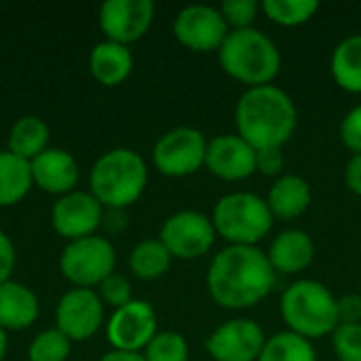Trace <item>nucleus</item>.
I'll return each instance as SVG.
<instances>
[{"label":"nucleus","instance_id":"37","mask_svg":"<svg viewBox=\"0 0 361 361\" xmlns=\"http://www.w3.org/2000/svg\"><path fill=\"white\" fill-rule=\"evenodd\" d=\"M345 184L347 188L361 197V154H351L345 167Z\"/></svg>","mask_w":361,"mask_h":361},{"label":"nucleus","instance_id":"15","mask_svg":"<svg viewBox=\"0 0 361 361\" xmlns=\"http://www.w3.org/2000/svg\"><path fill=\"white\" fill-rule=\"evenodd\" d=\"M102 220L104 205L91 192L82 190H72L59 197L51 209L53 228L70 241L91 237L99 228Z\"/></svg>","mask_w":361,"mask_h":361},{"label":"nucleus","instance_id":"12","mask_svg":"<svg viewBox=\"0 0 361 361\" xmlns=\"http://www.w3.org/2000/svg\"><path fill=\"white\" fill-rule=\"evenodd\" d=\"M157 332V311L148 300L140 298H133L125 307L114 309L106 326L108 343L116 351L131 353H140L142 349H146Z\"/></svg>","mask_w":361,"mask_h":361},{"label":"nucleus","instance_id":"20","mask_svg":"<svg viewBox=\"0 0 361 361\" xmlns=\"http://www.w3.org/2000/svg\"><path fill=\"white\" fill-rule=\"evenodd\" d=\"M40 307L36 294L17 281L0 283V328L23 330L38 319Z\"/></svg>","mask_w":361,"mask_h":361},{"label":"nucleus","instance_id":"6","mask_svg":"<svg viewBox=\"0 0 361 361\" xmlns=\"http://www.w3.org/2000/svg\"><path fill=\"white\" fill-rule=\"evenodd\" d=\"M212 222L216 235L228 245L258 247V243L273 231L275 218L267 199L256 192L237 190L218 199L212 212Z\"/></svg>","mask_w":361,"mask_h":361},{"label":"nucleus","instance_id":"8","mask_svg":"<svg viewBox=\"0 0 361 361\" xmlns=\"http://www.w3.org/2000/svg\"><path fill=\"white\" fill-rule=\"evenodd\" d=\"M209 140L195 127H176L163 133L152 148L154 167L167 178H186L205 167Z\"/></svg>","mask_w":361,"mask_h":361},{"label":"nucleus","instance_id":"27","mask_svg":"<svg viewBox=\"0 0 361 361\" xmlns=\"http://www.w3.org/2000/svg\"><path fill=\"white\" fill-rule=\"evenodd\" d=\"M262 15L283 27H298L309 23L317 11L319 2L317 0H264L260 2Z\"/></svg>","mask_w":361,"mask_h":361},{"label":"nucleus","instance_id":"39","mask_svg":"<svg viewBox=\"0 0 361 361\" xmlns=\"http://www.w3.org/2000/svg\"><path fill=\"white\" fill-rule=\"evenodd\" d=\"M6 345H8V341H6V332L0 328V361L4 360V353H6Z\"/></svg>","mask_w":361,"mask_h":361},{"label":"nucleus","instance_id":"14","mask_svg":"<svg viewBox=\"0 0 361 361\" xmlns=\"http://www.w3.org/2000/svg\"><path fill=\"white\" fill-rule=\"evenodd\" d=\"M154 19L152 0H106L99 6V27L112 42L140 40Z\"/></svg>","mask_w":361,"mask_h":361},{"label":"nucleus","instance_id":"21","mask_svg":"<svg viewBox=\"0 0 361 361\" xmlns=\"http://www.w3.org/2000/svg\"><path fill=\"white\" fill-rule=\"evenodd\" d=\"M89 68L102 85L114 87L131 74L133 55L127 44L104 40L93 47L89 57Z\"/></svg>","mask_w":361,"mask_h":361},{"label":"nucleus","instance_id":"29","mask_svg":"<svg viewBox=\"0 0 361 361\" xmlns=\"http://www.w3.org/2000/svg\"><path fill=\"white\" fill-rule=\"evenodd\" d=\"M188 343L180 332L165 330L157 332V336L144 349L146 361H188Z\"/></svg>","mask_w":361,"mask_h":361},{"label":"nucleus","instance_id":"32","mask_svg":"<svg viewBox=\"0 0 361 361\" xmlns=\"http://www.w3.org/2000/svg\"><path fill=\"white\" fill-rule=\"evenodd\" d=\"M99 298L108 305H112L114 309H121L125 307L127 302H131V283L118 275V273H112L110 277H106L102 283H99Z\"/></svg>","mask_w":361,"mask_h":361},{"label":"nucleus","instance_id":"31","mask_svg":"<svg viewBox=\"0 0 361 361\" xmlns=\"http://www.w3.org/2000/svg\"><path fill=\"white\" fill-rule=\"evenodd\" d=\"M332 349L338 361H361V324H341L332 334Z\"/></svg>","mask_w":361,"mask_h":361},{"label":"nucleus","instance_id":"16","mask_svg":"<svg viewBox=\"0 0 361 361\" xmlns=\"http://www.w3.org/2000/svg\"><path fill=\"white\" fill-rule=\"evenodd\" d=\"M256 148L237 133H222L209 140L205 167L224 182H241L256 173Z\"/></svg>","mask_w":361,"mask_h":361},{"label":"nucleus","instance_id":"9","mask_svg":"<svg viewBox=\"0 0 361 361\" xmlns=\"http://www.w3.org/2000/svg\"><path fill=\"white\" fill-rule=\"evenodd\" d=\"M216 228L209 216L197 209H182L171 214L163 226L159 239L169 250L171 258L197 260L209 254L216 243Z\"/></svg>","mask_w":361,"mask_h":361},{"label":"nucleus","instance_id":"33","mask_svg":"<svg viewBox=\"0 0 361 361\" xmlns=\"http://www.w3.org/2000/svg\"><path fill=\"white\" fill-rule=\"evenodd\" d=\"M341 142L353 154H361V104L345 114L341 123Z\"/></svg>","mask_w":361,"mask_h":361},{"label":"nucleus","instance_id":"35","mask_svg":"<svg viewBox=\"0 0 361 361\" xmlns=\"http://www.w3.org/2000/svg\"><path fill=\"white\" fill-rule=\"evenodd\" d=\"M338 319L341 324H361V294H345L338 298Z\"/></svg>","mask_w":361,"mask_h":361},{"label":"nucleus","instance_id":"11","mask_svg":"<svg viewBox=\"0 0 361 361\" xmlns=\"http://www.w3.org/2000/svg\"><path fill=\"white\" fill-rule=\"evenodd\" d=\"M267 334L254 319L235 317L220 324L207 338L205 349L214 361H258Z\"/></svg>","mask_w":361,"mask_h":361},{"label":"nucleus","instance_id":"5","mask_svg":"<svg viewBox=\"0 0 361 361\" xmlns=\"http://www.w3.org/2000/svg\"><path fill=\"white\" fill-rule=\"evenodd\" d=\"M148 182V167L140 152L112 148L104 152L89 176L91 195L110 209H125L135 203Z\"/></svg>","mask_w":361,"mask_h":361},{"label":"nucleus","instance_id":"38","mask_svg":"<svg viewBox=\"0 0 361 361\" xmlns=\"http://www.w3.org/2000/svg\"><path fill=\"white\" fill-rule=\"evenodd\" d=\"M99 361H146L142 353H131V351H116L112 349L110 353H106Z\"/></svg>","mask_w":361,"mask_h":361},{"label":"nucleus","instance_id":"30","mask_svg":"<svg viewBox=\"0 0 361 361\" xmlns=\"http://www.w3.org/2000/svg\"><path fill=\"white\" fill-rule=\"evenodd\" d=\"M218 8L231 30L254 27V21L262 13L260 2H256V0H224Z\"/></svg>","mask_w":361,"mask_h":361},{"label":"nucleus","instance_id":"3","mask_svg":"<svg viewBox=\"0 0 361 361\" xmlns=\"http://www.w3.org/2000/svg\"><path fill=\"white\" fill-rule=\"evenodd\" d=\"M218 63L226 76L252 87L273 85L281 72V51L277 42L258 27L231 30L218 51Z\"/></svg>","mask_w":361,"mask_h":361},{"label":"nucleus","instance_id":"28","mask_svg":"<svg viewBox=\"0 0 361 361\" xmlns=\"http://www.w3.org/2000/svg\"><path fill=\"white\" fill-rule=\"evenodd\" d=\"M70 343L72 341L57 328L42 330L30 343L27 357L30 361H66L70 355Z\"/></svg>","mask_w":361,"mask_h":361},{"label":"nucleus","instance_id":"34","mask_svg":"<svg viewBox=\"0 0 361 361\" xmlns=\"http://www.w3.org/2000/svg\"><path fill=\"white\" fill-rule=\"evenodd\" d=\"M286 169V157L281 148H269L256 152V171L267 178H281Z\"/></svg>","mask_w":361,"mask_h":361},{"label":"nucleus","instance_id":"17","mask_svg":"<svg viewBox=\"0 0 361 361\" xmlns=\"http://www.w3.org/2000/svg\"><path fill=\"white\" fill-rule=\"evenodd\" d=\"M267 258L275 273L298 275L311 267L315 258V243L307 231L286 228L271 241Z\"/></svg>","mask_w":361,"mask_h":361},{"label":"nucleus","instance_id":"36","mask_svg":"<svg viewBox=\"0 0 361 361\" xmlns=\"http://www.w3.org/2000/svg\"><path fill=\"white\" fill-rule=\"evenodd\" d=\"M15 269V245L13 241L0 231V283L8 281Z\"/></svg>","mask_w":361,"mask_h":361},{"label":"nucleus","instance_id":"13","mask_svg":"<svg viewBox=\"0 0 361 361\" xmlns=\"http://www.w3.org/2000/svg\"><path fill=\"white\" fill-rule=\"evenodd\" d=\"M57 330L70 341L91 338L104 322V305L97 292L91 288H74L66 292L55 309Z\"/></svg>","mask_w":361,"mask_h":361},{"label":"nucleus","instance_id":"26","mask_svg":"<svg viewBox=\"0 0 361 361\" xmlns=\"http://www.w3.org/2000/svg\"><path fill=\"white\" fill-rule=\"evenodd\" d=\"M258 361H317V351L311 341L283 330L267 338Z\"/></svg>","mask_w":361,"mask_h":361},{"label":"nucleus","instance_id":"4","mask_svg":"<svg viewBox=\"0 0 361 361\" xmlns=\"http://www.w3.org/2000/svg\"><path fill=\"white\" fill-rule=\"evenodd\" d=\"M279 313L286 328L307 341L332 336L338 328V298L315 279L290 283L279 300Z\"/></svg>","mask_w":361,"mask_h":361},{"label":"nucleus","instance_id":"19","mask_svg":"<svg viewBox=\"0 0 361 361\" xmlns=\"http://www.w3.org/2000/svg\"><path fill=\"white\" fill-rule=\"evenodd\" d=\"M267 203L275 220H296L313 203L311 184L298 173H283L269 188Z\"/></svg>","mask_w":361,"mask_h":361},{"label":"nucleus","instance_id":"7","mask_svg":"<svg viewBox=\"0 0 361 361\" xmlns=\"http://www.w3.org/2000/svg\"><path fill=\"white\" fill-rule=\"evenodd\" d=\"M116 252L114 245L97 235L70 241L59 258L61 275L78 288L99 286L114 273Z\"/></svg>","mask_w":361,"mask_h":361},{"label":"nucleus","instance_id":"1","mask_svg":"<svg viewBox=\"0 0 361 361\" xmlns=\"http://www.w3.org/2000/svg\"><path fill=\"white\" fill-rule=\"evenodd\" d=\"M267 252L250 245H226L220 250L207 271V292L212 300L231 311H243L260 305L275 288Z\"/></svg>","mask_w":361,"mask_h":361},{"label":"nucleus","instance_id":"2","mask_svg":"<svg viewBox=\"0 0 361 361\" xmlns=\"http://www.w3.org/2000/svg\"><path fill=\"white\" fill-rule=\"evenodd\" d=\"M235 127L252 148H283L298 127V108L277 85L245 89L235 106Z\"/></svg>","mask_w":361,"mask_h":361},{"label":"nucleus","instance_id":"10","mask_svg":"<svg viewBox=\"0 0 361 361\" xmlns=\"http://www.w3.org/2000/svg\"><path fill=\"white\" fill-rule=\"evenodd\" d=\"M228 32L231 27L226 25L220 8L209 4L184 6L173 19L176 40L195 53H218Z\"/></svg>","mask_w":361,"mask_h":361},{"label":"nucleus","instance_id":"25","mask_svg":"<svg viewBox=\"0 0 361 361\" xmlns=\"http://www.w3.org/2000/svg\"><path fill=\"white\" fill-rule=\"evenodd\" d=\"M129 267L135 277L144 281H152L163 277L171 267V254L163 245L161 239H144L140 241L129 256Z\"/></svg>","mask_w":361,"mask_h":361},{"label":"nucleus","instance_id":"24","mask_svg":"<svg viewBox=\"0 0 361 361\" xmlns=\"http://www.w3.org/2000/svg\"><path fill=\"white\" fill-rule=\"evenodd\" d=\"M49 144V125L38 116H21L8 133V150L25 161H34Z\"/></svg>","mask_w":361,"mask_h":361},{"label":"nucleus","instance_id":"22","mask_svg":"<svg viewBox=\"0 0 361 361\" xmlns=\"http://www.w3.org/2000/svg\"><path fill=\"white\" fill-rule=\"evenodd\" d=\"M330 72L343 91L361 95V34H351L336 44L330 57Z\"/></svg>","mask_w":361,"mask_h":361},{"label":"nucleus","instance_id":"18","mask_svg":"<svg viewBox=\"0 0 361 361\" xmlns=\"http://www.w3.org/2000/svg\"><path fill=\"white\" fill-rule=\"evenodd\" d=\"M32 180L47 192L68 195L78 182V163L76 159L61 148H47L32 163Z\"/></svg>","mask_w":361,"mask_h":361},{"label":"nucleus","instance_id":"23","mask_svg":"<svg viewBox=\"0 0 361 361\" xmlns=\"http://www.w3.org/2000/svg\"><path fill=\"white\" fill-rule=\"evenodd\" d=\"M30 161L13 154L11 150L0 152V205H13L21 201L32 186Z\"/></svg>","mask_w":361,"mask_h":361}]
</instances>
